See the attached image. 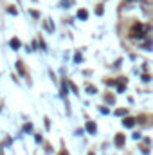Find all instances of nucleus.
Masks as SVG:
<instances>
[{"mask_svg":"<svg viewBox=\"0 0 153 155\" xmlns=\"http://www.w3.org/2000/svg\"><path fill=\"white\" fill-rule=\"evenodd\" d=\"M115 144H117V146H122V144H124V137H122L121 134L115 137Z\"/></svg>","mask_w":153,"mask_h":155,"instance_id":"f257e3e1","label":"nucleus"},{"mask_svg":"<svg viewBox=\"0 0 153 155\" xmlns=\"http://www.w3.org/2000/svg\"><path fill=\"white\" fill-rule=\"evenodd\" d=\"M133 124H135V119H132V117L124 119V126H133Z\"/></svg>","mask_w":153,"mask_h":155,"instance_id":"f03ea898","label":"nucleus"},{"mask_svg":"<svg viewBox=\"0 0 153 155\" xmlns=\"http://www.w3.org/2000/svg\"><path fill=\"white\" fill-rule=\"evenodd\" d=\"M77 16H79V18H86V11H79Z\"/></svg>","mask_w":153,"mask_h":155,"instance_id":"7ed1b4c3","label":"nucleus"},{"mask_svg":"<svg viewBox=\"0 0 153 155\" xmlns=\"http://www.w3.org/2000/svg\"><path fill=\"white\" fill-rule=\"evenodd\" d=\"M86 128H88V130H90V132H96V126H94V124H92V123H88V126H86Z\"/></svg>","mask_w":153,"mask_h":155,"instance_id":"20e7f679","label":"nucleus"}]
</instances>
